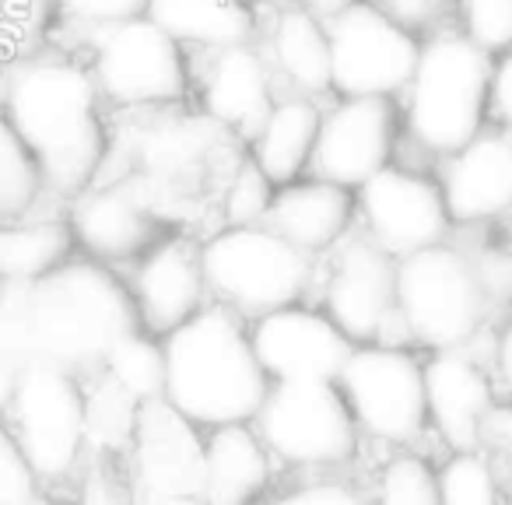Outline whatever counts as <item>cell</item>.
Listing matches in <instances>:
<instances>
[{
    "instance_id": "obj_1",
    "label": "cell",
    "mask_w": 512,
    "mask_h": 505,
    "mask_svg": "<svg viewBox=\"0 0 512 505\" xmlns=\"http://www.w3.org/2000/svg\"><path fill=\"white\" fill-rule=\"evenodd\" d=\"M134 330L127 281L88 257H71L39 281L0 285V355L18 369L50 362L85 379Z\"/></svg>"
},
{
    "instance_id": "obj_2",
    "label": "cell",
    "mask_w": 512,
    "mask_h": 505,
    "mask_svg": "<svg viewBox=\"0 0 512 505\" xmlns=\"http://www.w3.org/2000/svg\"><path fill=\"white\" fill-rule=\"evenodd\" d=\"M0 109L36 158L46 193L74 200L102 179L113 137L92 71L78 57L43 46L0 64Z\"/></svg>"
},
{
    "instance_id": "obj_3",
    "label": "cell",
    "mask_w": 512,
    "mask_h": 505,
    "mask_svg": "<svg viewBox=\"0 0 512 505\" xmlns=\"http://www.w3.org/2000/svg\"><path fill=\"white\" fill-rule=\"evenodd\" d=\"M162 400L200 432L253 421L271 379L260 369L242 316L225 306H204L193 320L162 337Z\"/></svg>"
},
{
    "instance_id": "obj_4",
    "label": "cell",
    "mask_w": 512,
    "mask_h": 505,
    "mask_svg": "<svg viewBox=\"0 0 512 505\" xmlns=\"http://www.w3.org/2000/svg\"><path fill=\"white\" fill-rule=\"evenodd\" d=\"M207 295L242 320L295 306L316 285V260L271 225H225L200 242Z\"/></svg>"
},
{
    "instance_id": "obj_5",
    "label": "cell",
    "mask_w": 512,
    "mask_h": 505,
    "mask_svg": "<svg viewBox=\"0 0 512 505\" xmlns=\"http://www.w3.org/2000/svg\"><path fill=\"white\" fill-rule=\"evenodd\" d=\"M491 57L460 32H442L421 46L407 81V134L432 155H453L488 120Z\"/></svg>"
},
{
    "instance_id": "obj_6",
    "label": "cell",
    "mask_w": 512,
    "mask_h": 505,
    "mask_svg": "<svg viewBox=\"0 0 512 505\" xmlns=\"http://www.w3.org/2000/svg\"><path fill=\"white\" fill-rule=\"evenodd\" d=\"M488 288L467 249L435 242L397 260V313L404 341L428 351L463 348L488 323Z\"/></svg>"
},
{
    "instance_id": "obj_7",
    "label": "cell",
    "mask_w": 512,
    "mask_h": 505,
    "mask_svg": "<svg viewBox=\"0 0 512 505\" xmlns=\"http://www.w3.org/2000/svg\"><path fill=\"white\" fill-rule=\"evenodd\" d=\"M0 418L43 488L74 481L88 456L85 379L50 362L25 365Z\"/></svg>"
},
{
    "instance_id": "obj_8",
    "label": "cell",
    "mask_w": 512,
    "mask_h": 505,
    "mask_svg": "<svg viewBox=\"0 0 512 505\" xmlns=\"http://www.w3.org/2000/svg\"><path fill=\"white\" fill-rule=\"evenodd\" d=\"M253 428L278 467L302 474L348 467L362 442L348 400L341 397L337 383L327 379L271 383Z\"/></svg>"
},
{
    "instance_id": "obj_9",
    "label": "cell",
    "mask_w": 512,
    "mask_h": 505,
    "mask_svg": "<svg viewBox=\"0 0 512 505\" xmlns=\"http://www.w3.org/2000/svg\"><path fill=\"white\" fill-rule=\"evenodd\" d=\"M334 383L362 439L411 449L428 435L425 362L404 344H355Z\"/></svg>"
},
{
    "instance_id": "obj_10",
    "label": "cell",
    "mask_w": 512,
    "mask_h": 505,
    "mask_svg": "<svg viewBox=\"0 0 512 505\" xmlns=\"http://www.w3.org/2000/svg\"><path fill=\"white\" fill-rule=\"evenodd\" d=\"M88 32V71L102 102L120 109L172 106L190 88L186 53L148 15L123 18Z\"/></svg>"
},
{
    "instance_id": "obj_11",
    "label": "cell",
    "mask_w": 512,
    "mask_h": 505,
    "mask_svg": "<svg viewBox=\"0 0 512 505\" xmlns=\"http://www.w3.org/2000/svg\"><path fill=\"white\" fill-rule=\"evenodd\" d=\"M323 313L351 344H404L397 313V260L369 235H344L316 260Z\"/></svg>"
},
{
    "instance_id": "obj_12",
    "label": "cell",
    "mask_w": 512,
    "mask_h": 505,
    "mask_svg": "<svg viewBox=\"0 0 512 505\" xmlns=\"http://www.w3.org/2000/svg\"><path fill=\"white\" fill-rule=\"evenodd\" d=\"M323 25L330 43V88L341 99H393L404 92L421 57L414 32L383 15L372 0H358Z\"/></svg>"
},
{
    "instance_id": "obj_13",
    "label": "cell",
    "mask_w": 512,
    "mask_h": 505,
    "mask_svg": "<svg viewBox=\"0 0 512 505\" xmlns=\"http://www.w3.org/2000/svg\"><path fill=\"white\" fill-rule=\"evenodd\" d=\"M355 211L362 218L365 235L383 246L393 260L446 242L453 225L442 200V186L425 172L400 169V165H383L376 176L358 186Z\"/></svg>"
},
{
    "instance_id": "obj_14",
    "label": "cell",
    "mask_w": 512,
    "mask_h": 505,
    "mask_svg": "<svg viewBox=\"0 0 512 505\" xmlns=\"http://www.w3.org/2000/svg\"><path fill=\"white\" fill-rule=\"evenodd\" d=\"M74 246L95 264H137L151 246L169 235L172 221L137 186L113 179L95 183L71 200L67 211Z\"/></svg>"
},
{
    "instance_id": "obj_15",
    "label": "cell",
    "mask_w": 512,
    "mask_h": 505,
    "mask_svg": "<svg viewBox=\"0 0 512 505\" xmlns=\"http://www.w3.org/2000/svg\"><path fill=\"white\" fill-rule=\"evenodd\" d=\"M249 344L271 383H334L355 348L323 309L302 302L256 316L249 327Z\"/></svg>"
},
{
    "instance_id": "obj_16",
    "label": "cell",
    "mask_w": 512,
    "mask_h": 505,
    "mask_svg": "<svg viewBox=\"0 0 512 505\" xmlns=\"http://www.w3.org/2000/svg\"><path fill=\"white\" fill-rule=\"evenodd\" d=\"M397 127L400 109L393 106V99H341L323 113L309 169L316 179L358 190L390 162Z\"/></svg>"
},
{
    "instance_id": "obj_17",
    "label": "cell",
    "mask_w": 512,
    "mask_h": 505,
    "mask_svg": "<svg viewBox=\"0 0 512 505\" xmlns=\"http://www.w3.org/2000/svg\"><path fill=\"white\" fill-rule=\"evenodd\" d=\"M425 404L428 432L439 435L453 453L481 449L498 411V386L491 362L477 355L474 341L463 348L432 351L425 362Z\"/></svg>"
},
{
    "instance_id": "obj_18",
    "label": "cell",
    "mask_w": 512,
    "mask_h": 505,
    "mask_svg": "<svg viewBox=\"0 0 512 505\" xmlns=\"http://www.w3.org/2000/svg\"><path fill=\"white\" fill-rule=\"evenodd\" d=\"M123 460L134 477L141 505L172 495H200L204 432L179 411H172L165 400H151L137 411V425Z\"/></svg>"
},
{
    "instance_id": "obj_19",
    "label": "cell",
    "mask_w": 512,
    "mask_h": 505,
    "mask_svg": "<svg viewBox=\"0 0 512 505\" xmlns=\"http://www.w3.org/2000/svg\"><path fill=\"white\" fill-rule=\"evenodd\" d=\"M137 327L151 337H169L207 306V281L200 267V242L165 235L134 264L127 281Z\"/></svg>"
},
{
    "instance_id": "obj_20",
    "label": "cell",
    "mask_w": 512,
    "mask_h": 505,
    "mask_svg": "<svg viewBox=\"0 0 512 505\" xmlns=\"http://www.w3.org/2000/svg\"><path fill=\"white\" fill-rule=\"evenodd\" d=\"M232 134L211 123L207 116H169L155 120L134 141V176L123 183L137 186L162 211L165 193L190 186L218 165L221 144Z\"/></svg>"
},
{
    "instance_id": "obj_21",
    "label": "cell",
    "mask_w": 512,
    "mask_h": 505,
    "mask_svg": "<svg viewBox=\"0 0 512 505\" xmlns=\"http://www.w3.org/2000/svg\"><path fill=\"white\" fill-rule=\"evenodd\" d=\"M204 57L207 60L200 67V106H204V116L211 123H218L225 134L249 141L274 106L271 60L253 43L204 50Z\"/></svg>"
},
{
    "instance_id": "obj_22",
    "label": "cell",
    "mask_w": 512,
    "mask_h": 505,
    "mask_svg": "<svg viewBox=\"0 0 512 505\" xmlns=\"http://www.w3.org/2000/svg\"><path fill=\"white\" fill-rule=\"evenodd\" d=\"M439 186L453 225L505 218L512 211V137L481 130L449 155Z\"/></svg>"
},
{
    "instance_id": "obj_23",
    "label": "cell",
    "mask_w": 512,
    "mask_h": 505,
    "mask_svg": "<svg viewBox=\"0 0 512 505\" xmlns=\"http://www.w3.org/2000/svg\"><path fill=\"white\" fill-rule=\"evenodd\" d=\"M278 463L256 435L253 421L204 432L200 498L204 505H260L274 491Z\"/></svg>"
},
{
    "instance_id": "obj_24",
    "label": "cell",
    "mask_w": 512,
    "mask_h": 505,
    "mask_svg": "<svg viewBox=\"0 0 512 505\" xmlns=\"http://www.w3.org/2000/svg\"><path fill=\"white\" fill-rule=\"evenodd\" d=\"M355 193L348 186L327 183V179H295L274 190V204L267 221L281 239L299 246L313 260L337 246L355 225Z\"/></svg>"
},
{
    "instance_id": "obj_25",
    "label": "cell",
    "mask_w": 512,
    "mask_h": 505,
    "mask_svg": "<svg viewBox=\"0 0 512 505\" xmlns=\"http://www.w3.org/2000/svg\"><path fill=\"white\" fill-rule=\"evenodd\" d=\"M320 106L306 95L274 99L271 113L264 116L260 130L249 137V158L274 186H288L309 169V158L320 134Z\"/></svg>"
},
{
    "instance_id": "obj_26",
    "label": "cell",
    "mask_w": 512,
    "mask_h": 505,
    "mask_svg": "<svg viewBox=\"0 0 512 505\" xmlns=\"http://www.w3.org/2000/svg\"><path fill=\"white\" fill-rule=\"evenodd\" d=\"M267 60L271 71L285 81L292 92L288 95H316L330 92V43L327 25L309 8H288L278 11L271 25V43H267Z\"/></svg>"
},
{
    "instance_id": "obj_27",
    "label": "cell",
    "mask_w": 512,
    "mask_h": 505,
    "mask_svg": "<svg viewBox=\"0 0 512 505\" xmlns=\"http://www.w3.org/2000/svg\"><path fill=\"white\" fill-rule=\"evenodd\" d=\"M144 15L179 46L200 50H225L256 36L253 0H148Z\"/></svg>"
},
{
    "instance_id": "obj_28",
    "label": "cell",
    "mask_w": 512,
    "mask_h": 505,
    "mask_svg": "<svg viewBox=\"0 0 512 505\" xmlns=\"http://www.w3.org/2000/svg\"><path fill=\"white\" fill-rule=\"evenodd\" d=\"M67 218H11L0 221V285L39 281L74 257Z\"/></svg>"
},
{
    "instance_id": "obj_29",
    "label": "cell",
    "mask_w": 512,
    "mask_h": 505,
    "mask_svg": "<svg viewBox=\"0 0 512 505\" xmlns=\"http://www.w3.org/2000/svg\"><path fill=\"white\" fill-rule=\"evenodd\" d=\"M99 372L134 404H151L165 393V348L158 337L134 330L109 348Z\"/></svg>"
},
{
    "instance_id": "obj_30",
    "label": "cell",
    "mask_w": 512,
    "mask_h": 505,
    "mask_svg": "<svg viewBox=\"0 0 512 505\" xmlns=\"http://www.w3.org/2000/svg\"><path fill=\"white\" fill-rule=\"evenodd\" d=\"M439 505H505V481L484 449H456L435 467Z\"/></svg>"
},
{
    "instance_id": "obj_31",
    "label": "cell",
    "mask_w": 512,
    "mask_h": 505,
    "mask_svg": "<svg viewBox=\"0 0 512 505\" xmlns=\"http://www.w3.org/2000/svg\"><path fill=\"white\" fill-rule=\"evenodd\" d=\"M369 505H439V474L418 449H397L369 481Z\"/></svg>"
},
{
    "instance_id": "obj_32",
    "label": "cell",
    "mask_w": 512,
    "mask_h": 505,
    "mask_svg": "<svg viewBox=\"0 0 512 505\" xmlns=\"http://www.w3.org/2000/svg\"><path fill=\"white\" fill-rule=\"evenodd\" d=\"M46 193L39 165L0 109V221L25 218Z\"/></svg>"
},
{
    "instance_id": "obj_33",
    "label": "cell",
    "mask_w": 512,
    "mask_h": 505,
    "mask_svg": "<svg viewBox=\"0 0 512 505\" xmlns=\"http://www.w3.org/2000/svg\"><path fill=\"white\" fill-rule=\"evenodd\" d=\"M278 186L256 169L253 158H235L218 190L225 225H264Z\"/></svg>"
},
{
    "instance_id": "obj_34",
    "label": "cell",
    "mask_w": 512,
    "mask_h": 505,
    "mask_svg": "<svg viewBox=\"0 0 512 505\" xmlns=\"http://www.w3.org/2000/svg\"><path fill=\"white\" fill-rule=\"evenodd\" d=\"M74 488L71 505H141L120 453H88L74 474Z\"/></svg>"
},
{
    "instance_id": "obj_35",
    "label": "cell",
    "mask_w": 512,
    "mask_h": 505,
    "mask_svg": "<svg viewBox=\"0 0 512 505\" xmlns=\"http://www.w3.org/2000/svg\"><path fill=\"white\" fill-rule=\"evenodd\" d=\"M463 36L484 53L512 46V0H460Z\"/></svg>"
},
{
    "instance_id": "obj_36",
    "label": "cell",
    "mask_w": 512,
    "mask_h": 505,
    "mask_svg": "<svg viewBox=\"0 0 512 505\" xmlns=\"http://www.w3.org/2000/svg\"><path fill=\"white\" fill-rule=\"evenodd\" d=\"M260 505H369V491L348 477L313 474L281 491H271Z\"/></svg>"
},
{
    "instance_id": "obj_37",
    "label": "cell",
    "mask_w": 512,
    "mask_h": 505,
    "mask_svg": "<svg viewBox=\"0 0 512 505\" xmlns=\"http://www.w3.org/2000/svg\"><path fill=\"white\" fill-rule=\"evenodd\" d=\"M39 488L43 484L32 474L25 453L18 449L8 421L0 418V505H25Z\"/></svg>"
},
{
    "instance_id": "obj_38",
    "label": "cell",
    "mask_w": 512,
    "mask_h": 505,
    "mask_svg": "<svg viewBox=\"0 0 512 505\" xmlns=\"http://www.w3.org/2000/svg\"><path fill=\"white\" fill-rule=\"evenodd\" d=\"M57 4V22H71L74 29H99L123 18L144 15L148 0H53Z\"/></svg>"
},
{
    "instance_id": "obj_39",
    "label": "cell",
    "mask_w": 512,
    "mask_h": 505,
    "mask_svg": "<svg viewBox=\"0 0 512 505\" xmlns=\"http://www.w3.org/2000/svg\"><path fill=\"white\" fill-rule=\"evenodd\" d=\"M376 8L383 15H390L397 25H404L407 32L428 29L432 22H439L446 0H376Z\"/></svg>"
},
{
    "instance_id": "obj_40",
    "label": "cell",
    "mask_w": 512,
    "mask_h": 505,
    "mask_svg": "<svg viewBox=\"0 0 512 505\" xmlns=\"http://www.w3.org/2000/svg\"><path fill=\"white\" fill-rule=\"evenodd\" d=\"M488 113L502 127L512 130V46L491 64V85H488Z\"/></svg>"
},
{
    "instance_id": "obj_41",
    "label": "cell",
    "mask_w": 512,
    "mask_h": 505,
    "mask_svg": "<svg viewBox=\"0 0 512 505\" xmlns=\"http://www.w3.org/2000/svg\"><path fill=\"white\" fill-rule=\"evenodd\" d=\"M491 376H495L498 393L512 400V320H505V327L491 337Z\"/></svg>"
},
{
    "instance_id": "obj_42",
    "label": "cell",
    "mask_w": 512,
    "mask_h": 505,
    "mask_svg": "<svg viewBox=\"0 0 512 505\" xmlns=\"http://www.w3.org/2000/svg\"><path fill=\"white\" fill-rule=\"evenodd\" d=\"M18 376H22V369H18V365L11 362V358L0 355V414H4V407H8V400H11V393H15Z\"/></svg>"
},
{
    "instance_id": "obj_43",
    "label": "cell",
    "mask_w": 512,
    "mask_h": 505,
    "mask_svg": "<svg viewBox=\"0 0 512 505\" xmlns=\"http://www.w3.org/2000/svg\"><path fill=\"white\" fill-rule=\"evenodd\" d=\"M351 4H358V0H309V11H313L316 18H334L337 11H344V8H351Z\"/></svg>"
},
{
    "instance_id": "obj_44",
    "label": "cell",
    "mask_w": 512,
    "mask_h": 505,
    "mask_svg": "<svg viewBox=\"0 0 512 505\" xmlns=\"http://www.w3.org/2000/svg\"><path fill=\"white\" fill-rule=\"evenodd\" d=\"M144 505H204L200 495H172V498H158V502H144Z\"/></svg>"
},
{
    "instance_id": "obj_45",
    "label": "cell",
    "mask_w": 512,
    "mask_h": 505,
    "mask_svg": "<svg viewBox=\"0 0 512 505\" xmlns=\"http://www.w3.org/2000/svg\"><path fill=\"white\" fill-rule=\"evenodd\" d=\"M25 505H71V502H64V498H57V495H46V491L39 488L36 495H32V498H29V502H25Z\"/></svg>"
},
{
    "instance_id": "obj_46",
    "label": "cell",
    "mask_w": 512,
    "mask_h": 505,
    "mask_svg": "<svg viewBox=\"0 0 512 505\" xmlns=\"http://www.w3.org/2000/svg\"><path fill=\"white\" fill-rule=\"evenodd\" d=\"M253 4H271V8H288L292 0H253Z\"/></svg>"
}]
</instances>
